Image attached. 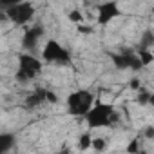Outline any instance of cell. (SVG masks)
Segmentation results:
<instances>
[{"mask_svg": "<svg viewBox=\"0 0 154 154\" xmlns=\"http://www.w3.org/2000/svg\"><path fill=\"white\" fill-rule=\"evenodd\" d=\"M69 20H71L72 24H76V26H78V24H82L84 17H82V13H80L78 9H72V11L69 13Z\"/></svg>", "mask_w": 154, "mask_h": 154, "instance_id": "2e32d148", "label": "cell"}, {"mask_svg": "<svg viewBox=\"0 0 154 154\" xmlns=\"http://www.w3.org/2000/svg\"><path fill=\"white\" fill-rule=\"evenodd\" d=\"M15 145V136L13 134H0V154H6L11 150V147Z\"/></svg>", "mask_w": 154, "mask_h": 154, "instance_id": "30bf717a", "label": "cell"}, {"mask_svg": "<svg viewBox=\"0 0 154 154\" xmlns=\"http://www.w3.org/2000/svg\"><path fill=\"white\" fill-rule=\"evenodd\" d=\"M20 2H24V0H0V6H2L4 9H8V8L17 6V4H20Z\"/></svg>", "mask_w": 154, "mask_h": 154, "instance_id": "e0dca14e", "label": "cell"}, {"mask_svg": "<svg viewBox=\"0 0 154 154\" xmlns=\"http://www.w3.org/2000/svg\"><path fill=\"white\" fill-rule=\"evenodd\" d=\"M93 149L94 150H105L107 149V141L103 140V138H93Z\"/></svg>", "mask_w": 154, "mask_h": 154, "instance_id": "9a60e30c", "label": "cell"}, {"mask_svg": "<svg viewBox=\"0 0 154 154\" xmlns=\"http://www.w3.org/2000/svg\"><path fill=\"white\" fill-rule=\"evenodd\" d=\"M78 31H80L82 35H91V33H93V27L84 26V24H78Z\"/></svg>", "mask_w": 154, "mask_h": 154, "instance_id": "d6986e66", "label": "cell"}, {"mask_svg": "<svg viewBox=\"0 0 154 154\" xmlns=\"http://www.w3.org/2000/svg\"><path fill=\"white\" fill-rule=\"evenodd\" d=\"M114 65L118 69H132V71H140L143 67L141 60L138 54L134 53H118V54H111Z\"/></svg>", "mask_w": 154, "mask_h": 154, "instance_id": "52a82bcc", "label": "cell"}, {"mask_svg": "<svg viewBox=\"0 0 154 154\" xmlns=\"http://www.w3.org/2000/svg\"><path fill=\"white\" fill-rule=\"evenodd\" d=\"M4 18H9L15 26H26L33 20L35 17V6L31 2H20L17 6H11L8 9H4Z\"/></svg>", "mask_w": 154, "mask_h": 154, "instance_id": "277c9868", "label": "cell"}, {"mask_svg": "<svg viewBox=\"0 0 154 154\" xmlns=\"http://www.w3.org/2000/svg\"><path fill=\"white\" fill-rule=\"evenodd\" d=\"M118 120V114L111 103L105 102H96L91 111L85 114V122L89 129H102V127H111Z\"/></svg>", "mask_w": 154, "mask_h": 154, "instance_id": "6da1fadb", "label": "cell"}, {"mask_svg": "<svg viewBox=\"0 0 154 154\" xmlns=\"http://www.w3.org/2000/svg\"><path fill=\"white\" fill-rule=\"evenodd\" d=\"M94 105V96L93 93L80 89V91H74L67 96V111L72 116H84L91 111V107Z\"/></svg>", "mask_w": 154, "mask_h": 154, "instance_id": "7a4b0ae2", "label": "cell"}, {"mask_svg": "<svg viewBox=\"0 0 154 154\" xmlns=\"http://www.w3.org/2000/svg\"><path fill=\"white\" fill-rule=\"evenodd\" d=\"M47 102H51V103H56V102H58L56 94H54V93H51V91H47Z\"/></svg>", "mask_w": 154, "mask_h": 154, "instance_id": "7402d4cb", "label": "cell"}, {"mask_svg": "<svg viewBox=\"0 0 154 154\" xmlns=\"http://www.w3.org/2000/svg\"><path fill=\"white\" fill-rule=\"evenodd\" d=\"M149 105L154 109V93H152V96H150V102H149Z\"/></svg>", "mask_w": 154, "mask_h": 154, "instance_id": "603a6c76", "label": "cell"}, {"mask_svg": "<svg viewBox=\"0 0 154 154\" xmlns=\"http://www.w3.org/2000/svg\"><path fill=\"white\" fill-rule=\"evenodd\" d=\"M138 56H140V60H141L143 67H147V65H150V63L154 62V54H152L147 47H141V49H140V53H138Z\"/></svg>", "mask_w": 154, "mask_h": 154, "instance_id": "8fae6325", "label": "cell"}, {"mask_svg": "<svg viewBox=\"0 0 154 154\" xmlns=\"http://www.w3.org/2000/svg\"><path fill=\"white\" fill-rule=\"evenodd\" d=\"M42 36H44V27H40V26L27 27V29L24 31V36H22V47H24L26 51L35 49L36 44H38V40H40Z\"/></svg>", "mask_w": 154, "mask_h": 154, "instance_id": "ba28073f", "label": "cell"}, {"mask_svg": "<svg viewBox=\"0 0 154 154\" xmlns=\"http://www.w3.org/2000/svg\"><path fill=\"white\" fill-rule=\"evenodd\" d=\"M129 85H131V89H134V91H138V89H140V80H138V78H132Z\"/></svg>", "mask_w": 154, "mask_h": 154, "instance_id": "44dd1931", "label": "cell"}, {"mask_svg": "<svg viewBox=\"0 0 154 154\" xmlns=\"http://www.w3.org/2000/svg\"><path fill=\"white\" fill-rule=\"evenodd\" d=\"M44 102H47V89H36V91H33L31 96L26 100V105H27L29 109H35V107H38L40 103H44Z\"/></svg>", "mask_w": 154, "mask_h": 154, "instance_id": "9c48e42d", "label": "cell"}, {"mask_svg": "<svg viewBox=\"0 0 154 154\" xmlns=\"http://www.w3.org/2000/svg\"><path fill=\"white\" fill-rule=\"evenodd\" d=\"M145 138L147 140H152L154 138V127H147L145 129Z\"/></svg>", "mask_w": 154, "mask_h": 154, "instance_id": "ffe728a7", "label": "cell"}, {"mask_svg": "<svg viewBox=\"0 0 154 154\" xmlns=\"http://www.w3.org/2000/svg\"><path fill=\"white\" fill-rule=\"evenodd\" d=\"M140 147H138V140H132L129 145H127V152H138Z\"/></svg>", "mask_w": 154, "mask_h": 154, "instance_id": "ac0fdd59", "label": "cell"}, {"mask_svg": "<svg viewBox=\"0 0 154 154\" xmlns=\"http://www.w3.org/2000/svg\"><path fill=\"white\" fill-rule=\"evenodd\" d=\"M150 45H154V33L152 31H145L143 35H141V47H150Z\"/></svg>", "mask_w": 154, "mask_h": 154, "instance_id": "5bb4252c", "label": "cell"}, {"mask_svg": "<svg viewBox=\"0 0 154 154\" xmlns=\"http://www.w3.org/2000/svg\"><path fill=\"white\" fill-rule=\"evenodd\" d=\"M42 71V62L33 56L31 53H22L18 54V69L15 72V78L18 82H29Z\"/></svg>", "mask_w": 154, "mask_h": 154, "instance_id": "3957f363", "label": "cell"}, {"mask_svg": "<svg viewBox=\"0 0 154 154\" xmlns=\"http://www.w3.org/2000/svg\"><path fill=\"white\" fill-rule=\"evenodd\" d=\"M78 147L80 150H87V149H93V136L89 132H84L78 140Z\"/></svg>", "mask_w": 154, "mask_h": 154, "instance_id": "4fadbf2b", "label": "cell"}, {"mask_svg": "<svg viewBox=\"0 0 154 154\" xmlns=\"http://www.w3.org/2000/svg\"><path fill=\"white\" fill-rule=\"evenodd\" d=\"M150 96H152V93L150 91H147V89H138V96H136V102H138V105H149V102H150Z\"/></svg>", "mask_w": 154, "mask_h": 154, "instance_id": "7c38bea8", "label": "cell"}, {"mask_svg": "<svg viewBox=\"0 0 154 154\" xmlns=\"http://www.w3.org/2000/svg\"><path fill=\"white\" fill-rule=\"evenodd\" d=\"M42 56L45 62H53V63H69L71 62V54L69 51L54 38H49L44 45Z\"/></svg>", "mask_w": 154, "mask_h": 154, "instance_id": "5b68a950", "label": "cell"}, {"mask_svg": "<svg viewBox=\"0 0 154 154\" xmlns=\"http://www.w3.org/2000/svg\"><path fill=\"white\" fill-rule=\"evenodd\" d=\"M120 15H122V9L114 0H107V2H102L98 6V24L100 26H109Z\"/></svg>", "mask_w": 154, "mask_h": 154, "instance_id": "8992f818", "label": "cell"}]
</instances>
